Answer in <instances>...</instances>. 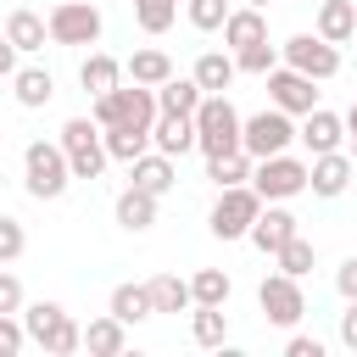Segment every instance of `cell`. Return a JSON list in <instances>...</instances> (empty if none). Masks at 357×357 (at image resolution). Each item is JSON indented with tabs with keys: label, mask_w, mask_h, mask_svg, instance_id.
I'll use <instances>...</instances> for the list:
<instances>
[{
	"label": "cell",
	"mask_w": 357,
	"mask_h": 357,
	"mask_svg": "<svg viewBox=\"0 0 357 357\" xmlns=\"http://www.w3.org/2000/svg\"><path fill=\"white\" fill-rule=\"evenodd\" d=\"M22 251H28V234H22V223L0 212V268H6V262H17Z\"/></svg>",
	"instance_id": "cell-38"
},
{
	"label": "cell",
	"mask_w": 357,
	"mask_h": 357,
	"mask_svg": "<svg viewBox=\"0 0 357 357\" xmlns=\"http://www.w3.org/2000/svg\"><path fill=\"white\" fill-rule=\"evenodd\" d=\"M201 100H206V89L195 84V73H190V78H178V73H173L167 84H156V106H162V112H184V117H195V106H201Z\"/></svg>",
	"instance_id": "cell-27"
},
{
	"label": "cell",
	"mask_w": 357,
	"mask_h": 357,
	"mask_svg": "<svg viewBox=\"0 0 357 357\" xmlns=\"http://www.w3.org/2000/svg\"><path fill=\"white\" fill-rule=\"evenodd\" d=\"M229 290H234V279H229L223 268H195V279H190L195 307H223V301H229Z\"/></svg>",
	"instance_id": "cell-32"
},
{
	"label": "cell",
	"mask_w": 357,
	"mask_h": 357,
	"mask_svg": "<svg viewBox=\"0 0 357 357\" xmlns=\"http://www.w3.org/2000/svg\"><path fill=\"white\" fill-rule=\"evenodd\" d=\"M351 162H357V134H351Z\"/></svg>",
	"instance_id": "cell-46"
},
{
	"label": "cell",
	"mask_w": 357,
	"mask_h": 357,
	"mask_svg": "<svg viewBox=\"0 0 357 357\" xmlns=\"http://www.w3.org/2000/svg\"><path fill=\"white\" fill-rule=\"evenodd\" d=\"M78 84H84L89 100H95V95H112V89L123 84V61L106 56V50H89V56L78 61Z\"/></svg>",
	"instance_id": "cell-19"
},
{
	"label": "cell",
	"mask_w": 357,
	"mask_h": 357,
	"mask_svg": "<svg viewBox=\"0 0 357 357\" xmlns=\"http://www.w3.org/2000/svg\"><path fill=\"white\" fill-rule=\"evenodd\" d=\"M251 190H257L262 201H290V195H301V190H307V162H301V156H290V151L262 156V162L251 167Z\"/></svg>",
	"instance_id": "cell-8"
},
{
	"label": "cell",
	"mask_w": 357,
	"mask_h": 357,
	"mask_svg": "<svg viewBox=\"0 0 357 357\" xmlns=\"http://www.w3.org/2000/svg\"><path fill=\"white\" fill-rule=\"evenodd\" d=\"M351 178H357L351 151H324V156H312V162H307V190H312V195H324V201L346 195V184H351Z\"/></svg>",
	"instance_id": "cell-14"
},
{
	"label": "cell",
	"mask_w": 357,
	"mask_h": 357,
	"mask_svg": "<svg viewBox=\"0 0 357 357\" xmlns=\"http://www.w3.org/2000/svg\"><path fill=\"white\" fill-rule=\"evenodd\" d=\"M251 167H257V156H251V151H229V156H206V178H212L218 190H234V184H251Z\"/></svg>",
	"instance_id": "cell-29"
},
{
	"label": "cell",
	"mask_w": 357,
	"mask_h": 357,
	"mask_svg": "<svg viewBox=\"0 0 357 357\" xmlns=\"http://www.w3.org/2000/svg\"><path fill=\"white\" fill-rule=\"evenodd\" d=\"M240 128H245V117L234 112L229 95H206V100L195 106V151H201V156L245 151V145H240Z\"/></svg>",
	"instance_id": "cell-3"
},
{
	"label": "cell",
	"mask_w": 357,
	"mask_h": 357,
	"mask_svg": "<svg viewBox=\"0 0 357 357\" xmlns=\"http://www.w3.org/2000/svg\"><path fill=\"white\" fill-rule=\"evenodd\" d=\"M296 123H290V112H279V106H268V112H251L245 117V128H240V145L262 162V156H279V151H290L296 145Z\"/></svg>",
	"instance_id": "cell-7"
},
{
	"label": "cell",
	"mask_w": 357,
	"mask_h": 357,
	"mask_svg": "<svg viewBox=\"0 0 357 357\" xmlns=\"http://www.w3.org/2000/svg\"><path fill=\"white\" fill-rule=\"evenodd\" d=\"M17 56H22V50H17V45L0 33V78H11V73H17Z\"/></svg>",
	"instance_id": "cell-44"
},
{
	"label": "cell",
	"mask_w": 357,
	"mask_h": 357,
	"mask_svg": "<svg viewBox=\"0 0 357 357\" xmlns=\"http://www.w3.org/2000/svg\"><path fill=\"white\" fill-rule=\"evenodd\" d=\"M151 301H156V312H190L195 307L190 279H178V273H156L151 279Z\"/></svg>",
	"instance_id": "cell-31"
},
{
	"label": "cell",
	"mask_w": 357,
	"mask_h": 357,
	"mask_svg": "<svg viewBox=\"0 0 357 357\" xmlns=\"http://www.w3.org/2000/svg\"><path fill=\"white\" fill-rule=\"evenodd\" d=\"M234 78H240L234 50H201V56H195V84H201L206 95H229Z\"/></svg>",
	"instance_id": "cell-18"
},
{
	"label": "cell",
	"mask_w": 357,
	"mask_h": 357,
	"mask_svg": "<svg viewBox=\"0 0 357 357\" xmlns=\"http://www.w3.org/2000/svg\"><path fill=\"white\" fill-rule=\"evenodd\" d=\"M0 190H6V167H0Z\"/></svg>",
	"instance_id": "cell-47"
},
{
	"label": "cell",
	"mask_w": 357,
	"mask_h": 357,
	"mask_svg": "<svg viewBox=\"0 0 357 357\" xmlns=\"http://www.w3.org/2000/svg\"><path fill=\"white\" fill-rule=\"evenodd\" d=\"M335 335H340V346H346V351H357V301H346V312H340V329H335Z\"/></svg>",
	"instance_id": "cell-43"
},
{
	"label": "cell",
	"mask_w": 357,
	"mask_h": 357,
	"mask_svg": "<svg viewBox=\"0 0 357 357\" xmlns=\"http://www.w3.org/2000/svg\"><path fill=\"white\" fill-rule=\"evenodd\" d=\"M45 22H50V45H95L106 33V17L89 0H61Z\"/></svg>",
	"instance_id": "cell-11"
},
{
	"label": "cell",
	"mask_w": 357,
	"mask_h": 357,
	"mask_svg": "<svg viewBox=\"0 0 357 357\" xmlns=\"http://www.w3.org/2000/svg\"><path fill=\"white\" fill-rule=\"evenodd\" d=\"M28 346V329H22V312H0V357H17Z\"/></svg>",
	"instance_id": "cell-39"
},
{
	"label": "cell",
	"mask_w": 357,
	"mask_h": 357,
	"mask_svg": "<svg viewBox=\"0 0 357 357\" xmlns=\"http://www.w3.org/2000/svg\"><path fill=\"white\" fill-rule=\"evenodd\" d=\"M312 156H324V151H340L346 145V117L340 112H329V106H312L307 117H301V134H296Z\"/></svg>",
	"instance_id": "cell-15"
},
{
	"label": "cell",
	"mask_w": 357,
	"mask_h": 357,
	"mask_svg": "<svg viewBox=\"0 0 357 357\" xmlns=\"http://www.w3.org/2000/svg\"><path fill=\"white\" fill-rule=\"evenodd\" d=\"M61 151L73 162V178H100L112 151H106V128L95 117H67L61 123Z\"/></svg>",
	"instance_id": "cell-5"
},
{
	"label": "cell",
	"mask_w": 357,
	"mask_h": 357,
	"mask_svg": "<svg viewBox=\"0 0 357 357\" xmlns=\"http://www.w3.org/2000/svg\"><path fill=\"white\" fill-rule=\"evenodd\" d=\"M257 307H262V318H268V324H279V329H296V324L307 318L301 279H290V273H268V279L257 284Z\"/></svg>",
	"instance_id": "cell-10"
},
{
	"label": "cell",
	"mask_w": 357,
	"mask_h": 357,
	"mask_svg": "<svg viewBox=\"0 0 357 357\" xmlns=\"http://www.w3.org/2000/svg\"><path fill=\"white\" fill-rule=\"evenodd\" d=\"M128 178H134L139 190H151V195H167V190L178 184V167H173V156H167V151H156V145H151L145 156H134V162H128Z\"/></svg>",
	"instance_id": "cell-16"
},
{
	"label": "cell",
	"mask_w": 357,
	"mask_h": 357,
	"mask_svg": "<svg viewBox=\"0 0 357 357\" xmlns=\"http://www.w3.org/2000/svg\"><path fill=\"white\" fill-rule=\"evenodd\" d=\"M11 95H17V106L39 112V106H50V95H56V78H50L45 67H17V73H11Z\"/></svg>",
	"instance_id": "cell-26"
},
{
	"label": "cell",
	"mask_w": 357,
	"mask_h": 357,
	"mask_svg": "<svg viewBox=\"0 0 357 357\" xmlns=\"http://www.w3.org/2000/svg\"><path fill=\"white\" fill-rule=\"evenodd\" d=\"M156 89H145V84H117L112 95H95V123L100 128H117V123H128V128H151L156 123Z\"/></svg>",
	"instance_id": "cell-4"
},
{
	"label": "cell",
	"mask_w": 357,
	"mask_h": 357,
	"mask_svg": "<svg viewBox=\"0 0 357 357\" xmlns=\"http://www.w3.org/2000/svg\"><path fill=\"white\" fill-rule=\"evenodd\" d=\"M296 234H301V218H296L284 201H268V206L257 212V223H251V234H245V240H251L262 257H273V251H279V245H290Z\"/></svg>",
	"instance_id": "cell-13"
},
{
	"label": "cell",
	"mask_w": 357,
	"mask_h": 357,
	"mask_svg": "<svg viewBox=\"0 0 357 357\" xmlns=\"http://www.w3.org/2000/svg\"><path fill=\"white\" fill-rule=\"evenodd\" d=\"M156 201H162V195H151V190L128 184V190L117 195V223H123L128 234H145V229L156 223Z\"/></svg>",
	"instance_id": "cell-22"
},
{
	"label": "cell",
	"mask_w": 357,
	"mask_h": 357,
	"mask_svg": "<svg viewBox=\"0 0 357 357\" xmlns=\"http://www.w3.org/2000/svg\"><path fill=\"white\" fill-rule=\"evenodd\" d=\"M106 151H112V162H134V156L151 151V128H128V123H117V128H106Z\"/></svg>",
	"instance_id": "cell-33"
},
{
	"label": "cell",
	"mask_w": 357,
	"mask_h": 357,
	"mask_svg": "<svg viewBox=\"0 0 357 357\" xmlns=\"http://www.w3.org/2000/svg\"><path fill=\"white\" fill-rule=\"evenodd\" d=\"M184 11H190V28H201V33H218L223 22H229V0H184Z\"/></svg>",
	"instance_id": "cell-37"
},
{
	"label": "cell",
	"mask_w": 357,
	"mask_h": 357,
	"mask_svg": "<svg viewBox=\"0 0 357 357\" xmlns=\"http://www.w3.org/2000/svg\"><path fill=\"white\" fill-rule=\"evenodd\" d=\"M190 335H195V346L218 351L229 340V312L223 307H190Z\"/></svg>",
	"instance_id": "cell-30"
},
{
	"label": "cell",
	"mask_w": 357,
	"mask_h": 357,
	"mask_svg": "<svg viewBox=\"0 0 357 357\" xmlns=\"http://www.w3.org/2000/svg\"><path fill=\"white\" fill-rule=\"evenodd\" d=\"M279 56H284V67H296V73H307V78H335L340 73V45H329L324 33H290L284 45H279Z\"/></svg>",
	"instance_id": "cell-9"
},
{
	"label": "cell",
	"mask_w": 357,
	"mask_h": 357,
	"mask_svg": "<svg viewBox=\"0 0 357 357\" xmlns=\"http://www.w3.org/2000/svg\"><path fill=\"white\" fill-rule=\"evenodd\" d=\"M151 145L167 151V156L195 151V117H184V112H156V123H151Z\"/></svg>",
	"instance_id": "cell-17"
},
{
	"label": "cell",
	"mask_w": 357,
	"mask_h": 357,
	"mask_svg": "<svg viewBox=\"0 0 357 357\" xmlns=\"http://www.w3.org/2000/svg\"><path fill=\"white\" fill-rule=\"evenodd\" d=\"M234 61H240V73H257V78H268L284 56H279V45H268V39H257V45H245V50H234Z\"/></svg>",
	"instance_id": "cell-36"
},
{
	"label": "cell",
	"mask_w": 357,
	"mask_h": 357,
	"mask_svg": "<svg viewBox=\"0 0 357 357\" xmlns=\"http://www.w3.org/2000/svg\"><path fill=\"white\" fill-rule=\"evenodd\" d=\"M284 357H324V340L318 335H290L284 340Z\"/></svg>",
	"instance_id": "cell-41"
},
{
	"label": "cell",
	"mask_w": 357,
	"mask_h": 357,
	"mask_svg": "<svg viewBox=\"0 0 357 357\" xmlns=\"http://www.w3.org/2000/svg\"><path fill=\"white\" fill-rule=\"evenodd\" d=\"M22 329H28V340H33L39 351H50V357H73V351L84 346V324H78L61 301H22Z\"/></svg>",
	"instance_id": "cell-1"
},
{
	"label": "cell",
	"mask_w": 357,
	"mask_h": 357,
	"mask_svg": "<svg viewBox=\"0 0 357 357\" xmlns=\"http://www.w3.org/2000/svg\"><path fill=\"white\" fill-rule=\"evenodd\" d=\"M106 312H112V318H123V324H145V318L156 312L151 284H117V290H112V301H106Z\"/></svg>",
	"instance_id": "cell-28"
},
{
	"label": "cell",
	"mask_w": 357,
	"mask_h": 357,
	"mask_svg": "<svg viewBox=\"0 0 357 357\" xmlns=\"http://www.w3.org/2000/svg\"><path fill=\"white\" fill-rule=\"evenodd\" d=\"M335 290H340L346 301H357V257H346V262L335 268Z\"/></svg>",
	"instance_id": "cell-42"
},
{
	"label": "cell",
	"mask_w": 357,
	"mask_h": 357,
	"mask_svg": "<svg viewBox=\"0 0 357 357\" xmlns=\"http://www.w3.org/2000/svg\"><path fill=\"white\" fill-rule=\"evenodd\" d=\"M273 262H279V273L307 279V273H312V262H318V251H312V240H307V234H296L290 245H279V251H273Z\"/></svg>",
	"instance_id": "cell-34"
},
{
	"label": "cell",
	"mask_w": 357,
	"mask_h": 357,
	"mask_svg": "<svg viewBox=\"0 0 357 357\" xmlns=\"http://www.w3.org/2000/svg\"><path fill=\"white\" fill-rule=\"evenodd\" d=\"M84 346H89L95 357H123V351H128V324L112 318V312H100V318L84 324Z\"/></svg>",
	"instance_id": "cell-21"
},
{
	"label": "cell",
	"mask_w": 357,
	"mask_h": 357,
	"mask_svg": "<svg viewBox=\"0 0 357 357\" xmlns=\"http://www.w3.org/2000/svg\"><path fill=\"white\" fill-rule=\"evenodd\" d=\"M257 39H268V17H262V6H240V11H229V22H223V45H229V50H245V45H257Z\"/></svg>",
	"instance_id": "cell-24"
},
{
	"label": "cell",
	"mask_w": 357,
	"mask_h": 357,
	"mask_svg": "<svg viewBox=\"0 0 357 357\" xmlns=\"http://www.w3.org/2000/svg\"><path fill=\"white\" fill-rule=\"evenodd\" d=\"M329 45H351L357 39V0H318V28Z\"/></svg>",
	"instance_id": "cell-20"
},
{
	"label": "cell",
	"mask_w": 357,
	"mask_h": 357,
	"mask_svg": "<svg viewBox=\"0 0 357 357\" xmlns=\"http://www.w3.org/2000/svg\"><path fill=\"white\" fill-rule=\"evenodd\" d=\"M268 100H273L279 112H290V117H307V112L318 106V78H307V73H296V67H273V73H268Z\"/></svg>",
	"instance_id": "cell-12"
},
{
	"label": "cell",
	"mask_w": 357,
	"mask_h": 357,
	"mask_svg": "<svg viewBox=\"0 0 357 357\" xmlns=\"http://www.w3.org/2000/svg\"><path fill=\"white\" fill-rule=\"evenodd\" d=\"M6 39H11L22 56H33V50H45V39H50V22H45L39 11H28V6H22V11H11V17H6Z\"/></svg>",
	"instance_id": "cell-23"
},
{
	"label": "cell",
	"mask_w": 357,
	"mask_h": 357,
	"mask_svg": "<svg viewBox=\"0 0 357 357\" xmlns=\"http://www.w3.org/2000/svg\"><path fill=\"white\" fill-rule=\"evenodd\" d=\"M22 184L33 201H61L73 184V162L61 151V139H28L22 151Z\"/></svg>",
	"instance_id": "cell-2"
},
{
	"label": "cell",
	"mask_w": 357,
	"mask_h": 357,
	"mask_svg": "<svg viewBox=\"0 0 357 357\" xmlns=\"http://www.w3.org/2000/svg\"><path fill=\"white\" fill-rule=\"evenodd\" d=\"M0 312H22V279L0 273Z\"/></svg>",
	"instance_id": "cell-40"
},
{
	"label": "cell",
	"mask_w": 357,
	"mask_h": 357,
	"mask_svg": "<svg viewBox=\"0 0 357 357\" xmlns=\"http://www.w3.org/2000/svg\"><path fill=\"white\" fill-rule=\"evenodd\" d=\"M262 206H268V201H262V195H257L251 184H234V190H218V206H212V218H206V229H212L218 240H245Z\"/></svg>",
	"instance_id": "cell-6"
},
{
	"label": "cell",
	"mask_w": 357,
	"mask_h": 357,
	"mask_svg": "<svg viewBox=\"0 0 357 357\" xmlns=\"http://www.w3.org/2000/svg\"><path fill=\"white\" fill-rule=\"evenodd\" d=\"M134 22L145 33H167L178 22V0H134Z\"/></svg>",
	"instance_id": "cell-35"
},
{
	"label": "cell",
	"mask_w": 357,
	"mask_h": 357,
	"mask_svg": "<svg viewBox=\"0 0 357 357\" xmlns=\"http://www.w3.org/2000/svg\"><path fill=\"white\" fill-rule=\"evenodd\" d=\"M123 73H128L134 84L156 89V84H167V78H173V56H167V50H156V45H145V50H134V56L123 61Z\"/></svg>",
	"instance_id": "cell-25"
},
{
	"label": "cell",
	"mask_w": 357,
	"mask_h": 357,
	"mask_svg": "<svg viewBox=\"0 0 357 357\" xmlns=\"http://www.w3.org/2000/svg\"><path fill=\"white\" fill-rule=\"evenodd\" d=\"M357 134V100H351V112H346V139Z\"/></svg>",
	"instance_id": "cell-45"
}]
</instances>
